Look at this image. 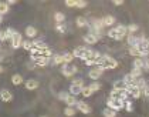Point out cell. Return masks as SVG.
I'll return each mask as SVG.
<instances>
[{
  "mask_svg": "<svg viewBox=\"0 0 149 117\" xmlns=\"http://www.w3.org/2000/svg\"><path fill=\"white\" fill-rule=\"evenodd\" d=\"M107 106H108V109H112L115 111H119V110L124 109V101L119 100L118 97H109L107 100Z\"/></svg>",
  "mask_w": 149,
  "mask_h": 117,
  "instance_id": "cell-1",
  "label": "cell"
},
{
  "mask_svg": "<svg viewBox=\"0 0 149 117\" xmlns=\"http://www.w3.org/2000/svg\"><path fill=\"white\" fill-rule=\"evenodd\" d=\"M100 67H102L104 70H107V69H115V67H118V61L115 58H112L111 56L102 54V66H100Z\"/></svg>",
  "mask_w": 149,
  "mask_h": 117,
  "instance_id": "cell-2",
  "label": "cell"
},
{
  "mask_svg": "<svg viewBox=\"0 0 149 117\" xmlns=\"http://www.w3.org/2000/svg\"><path fill=\"white\" fill-rule=\"evenodd\" d=\"M104 71H105V70H104L102 67H100V66H95V67H92V70L88 73V76H90V79H91V80H95V82H97V80H98V79L102 76Z\"/></svg>",
  "mask_w": 149,
  "mask_h": 117,
  "instance_id": "cell-3",
  "label": "cell"
},
{
  "mask_svg": "<svg viewBox=\"0 0 149 117\" xmlns=\"http://www.w3.org/2000/svg\"><path fill=\"white\" fill-rule=\"evenodd\" d=\"M0 99H1V101L9 103V101L13 100V94L10 93L7 89H1V90H0Z\"/></svg>",
  "mask_w": 149,
  "mask_h": 117,
  "instance_id": "cell-4",
  "label": "cell"
},
{
  "mask_svg": "<svg viewBox=\"0 0 149 117\" xmlns=\"http://www.w3.org/2000/svg\"><path fill=\"white\" fill-rule=\"evenodd\" d=\"M22 43H23L22 35L19 32H16V35L13 36V39H12V47L13 49H19V47H22Z\"/></svg>",
  "mask_w": 149,
  "mask_h": 117,
  "instance_id": "cell-5",
  "label": "cell"
},
{
  "mask_svg": "<svg viewBox=\"0 0 149 117\" xmlns=\"http://www.w3.org/2000/svg\"><path fill=\"white\" fill-rule=\"evenodd\" d=\"M129 54L131 56H134V57H139V58H142V57H145V56H149L146 51H142V50H139V49H136V47H131L129 49Z\"/></svg>",
  "mask_w": 149,
  "mask_h": 117,
  "instance_id": "cell-6",
  "label": "cell"
},
{
  "mask_svg": "<svg viewBox=\"0 0 149 117\" xmlns=\"http://www.w3.org/2000/svg\"><path fill=\"white\" fill-rule=\"evenodd\" d=\"M88 50H90L88 47H77V49L72 50V56H74V57H78V58H84L85 53H87Z\"/></svg>",
  "mask_w": 149,
  "mask_h": 117,
  "instance_id": "cell-7",
  "label": "cell"
},
{
  "mask_svg": "<svg viewBox=\"0 0 149 117\" xmlns=\"http://www.w3.org/2000/svg\"><path fill=\"white\" fill-rule=\"evenodd\" d=\"M115 32H116V35H118V40H122L126 35H128V29H126V26H118V27H114Z\"/></svg>",
  "mask_w": 149,
  "mask_h": 117,
  "instance_id": "cell-8",
  "label": "cell"
},
{
  "mask_svg": "<svg viewBox=\"0 0 149 117\" xmlns=\"http://www.w3.org/2000/svg\"><path fill=\"white\" fill-rule=\"evenodd\" d=\"M75 106H77V109L80 110L81 113H84V114H90L91 113V107L87 104L85 101H78Z\"/></svg>",
  "mask_w": 149,
  "mask_h": 117,
  "instance_id": "cell-9",
  "label": "cell"
},
{
  "mask_svg": "<svg viewBox=\"0 0 149 117\" xmlns=\"http://www.w3.org/2000/svg\"><path fill=\"white\" fill-rule=\"evenodd\" d=\"M136 49H139V50H142V51H146L149 54V40L148 39H139V44H138Z\"/></svg>",
  "mask_w": 149,
  "mask_h": 117,
  "instance_id": "cell-10",
  "label": "cell"
},
{
  "mask_svg": "<svg viewBox=\"0 0 149 117\" xmlns=\"http://www.w3.org/2000/svg\"><path fill=\"white\" fill-rule=\"evenodd\" d=\"M24 86H26L27 90H36L38 87V82L34 80V79H30V80H27V82L24 83Z\"/></svg>",
  "mask_w": 149,
  "mask_h": 117,
  "instance_id": "cell-11",
  "label": "cell"
},
{
  "mask_svg": "<svg viewBox=\"0 0 149 117\" xmlns=\"http://www.w3.org/2000/svg\"><path fill=\"white\" fill-rule=\"evenodd\" d=\"M61 73H63L64 77H72V76H74V73L71 70V66H70V64H64L63 69H61Z\"/></svg>",
  "mask_w": 149,
  "mask_h": 117,
  "instance_id": "cell-12",
  "label": "cell"
},
{
  "mask_svg": "<svg viewBox=\"0 0 149 117\" xmlns=\"http://www.w3.org/2000/svg\"><path fill=\"white\" fill-rule=\"evenodd\" d=\"M98 37H95V36L92 35H85L84 36V42L87 43V44H95V43H98Z\"/></svg>",
  "mask_w": 149,
  "mask_h": 117,
  "instance_id": "cell-13",
  "label": "cell"
},
{
  "mask_svg": "<svg viewBox=\"0 0 149 117\" xmlns=\"http://www.w3.org/2000/svg\"><path fill=\"white\" fill-rule=\"evenodd\" d=\"M75 23H77V26H78V27H81V29H84V27H88V26H90V23H88V20H87L85 17H82V16H80V17H77Z\"/></svg>",
  "mask_w": 149,
  "mask_h": 117,
  "instance_id": "cell-14",
  "label": "cell"
},
{
  "mask_svg": "<svg viewBox=\"0 0 149 117\" xmlns=\"http://www.w3.org/2000/svg\"><path fill=\"white\" fill-rule=\"evenodd\" d=\"M48 61H50V60H48L47 57H44V56H38L34 63L37 64V66H40V67H46L47 64H48Z\"/></svg>",
  "mask_w": 149,
  "mask_h": 117,
  "instance_id": "cell-15",
  "label": "cell"
},
{
  "mask_svg": "<svg viewBox=\"0 0 149 117\" xmlns=\"http://www.w3.org/2000/svg\"><path fill=\"white\" fill-rule=\"evenodd\" d=\"M102 20V24L104 26H112V24L115 23V17L114 16H104V19H101Z\"/></svg>",
  "mask_w": 149,
  "mask_h": 117,
  "instance_id": "cell-16",
  "label": "cell"
},
{
  "mask_svg": "<svg viewBox=\"0 0 149 117\" xmlns=\"http://www.w3.org/2000/svg\"><path fill=\"white\" fill-rule=\"evenodd\" d=\"M128 43H129L131 47H138V44H139V39L135 37L134 35H128Z\"/></svg>",
  "mask_w": 149,
  "mask_h": 117,
  "instance_id": "cell-17",
  "label": "cell"
},
{
  "mask_svg": "<svg viewBox=\"0 0 149 117\" xmlns=\"http://www.w3.org/2000/svg\"><path fill=\"white\" fill-rule=\"evenodd\" d=\"M90 27H94V29H97V30H101V29L104 27L102 20H101V19H92L91 26H90Z\"/></svg>",
  "mask_w": 149,
  "mask_h": 117,
  "instance_id": "cell-18",
  "label": "cell"
},
{
  "mask_svg": "<svg viewBox=\"0 0 149 117\" xmlns=\"http://www.w3.org/2000/svg\"><path fill=\"white\" fill-rule=\"evenodd\" d=\"M26 36L27 37H36L37 36V29L36 27H33V26H29V27H26Z\"/></svg>",
  "mask_w": 149,
  "mask_h": 117,
  "instance_id": "cell-19",
  "label": "cell"
},
{
  "mask_svg": "<svg viewBox=\"0 0 149 117\" xmlns=\"http://www.w3.org/2000/svg\"><path fill=\"white\" fill-rule=\"evenodd\" d=\"M82 89H84V87H80V86H75V84H71V87H70V93L72 94V96H77V94H81V92H82Z\"/></svg>",
  "mask_w": 149,
  "mask_h": 117,
  "instance_id": "cell-20",
  "label": "cell"
},
{
  "mask_svg": "<svg viewBox=\"0 0 149 117\" xmlns=\"http://www.w3.org/2000/svg\"><path fill=\"white\" fill-rule=\"evenodd\" d=\"M12 83L14 86H20V84H23V77L20 76V74H13L12 76Z\"/></svg>",
  "mask_w": 149,
  "mask_h": 117,
  "instance_id": "cell-21",
  "label": "cell"
},
{
  "mask_svg": "<svg viewBox=\"0 0 149 117\" xmlns=\"http://www.w3.org/2000/svg\"><path fill=\"white\" fill-rule=\"evenodd\" d=\"M134 67L142 70V69L145 67V60H142V58H139V57L135 58V60H134Z\"/></svg>",
  "mask_w": 149,
  "mask_h": 117,
  "instance_id": "cell-22",
  "label": "cell"
},
{
  "mask_svg": "<svg viewBox=\"0 0 149 117\" xmlns=\"http://www.w3.org/2000/svg\"><path fill=\"white\" fill-rule=\"evenodd\" d=\"M102 116L104 117H115L116 116V111L115 110H112V109H104L102 110Z\"/></svg>",
  "mask_w": 149,
  "mask_h": 117,
  "instance_id": "cell-23",
  "label": "cell"
},
{
  "mask_svg": "<svg viewBox=\"0 0 149 117\" xmlns=\"http://www.w3.org/2000/svg\"><path fill=\"white\" fill-rule=\"evenodd\" d=\"M65 103L68 104V107H72V106H75L77 103H78V100L75 99V96H72V94H71V96H68V97H67Z\"/></svg>",
  "mask_w": 149,
  "mask_h": 117,
  "instance_id": "cell-24",
  "label": "cell"
},
{
  "mask_svg": "<svg viewBox=\"0 0 149 117\" xmlns=\"http://www.w3.org/2000/svg\"><path fill=\"white\" fill-rule=\"evenodd\" d=\"M14 35H16V30H13L12 27H9V29L4 32V39H6V40H12Z\"/></svg>",
  "mask_w": 149,
  "mask_h": 117,
  "instance_id": "cell-25",
  "label": "cell"
},
{
  "mask_svg": "<svg viewBox=\"0 0 149 117\" xmlns=\"http://www.w3.org/2000/svg\"><path fill=\"white\" fill-rule=\"evenodd\" d=\"M129 74L132 76V79H135V80H136V79H141V76H142V70H141V69H135V67H134V69H132V71H131Z\"/></svg>",
  "mask_w": 149,
  "mask_h": 117,
  "instance_id": "cell-26",
  "label": "cell"
},
{
  "mask_svg": "<svg viewBox=\"0 0 149 117\" xmlns=\"http://www.w3.org/2000/svg\"><path fill=\"white\" fill-rule=\"evenodd\" d=\"M54 19H56V22H57V24H60V23H63V22L65 20V16H64V13L57 12L56 14H54Z\"/></svg>",
  "mask_w": 149,
  "mask_h": 117,
  "instance_id": "cell-27",
  "label": "cell"
},
{
  "mask_svg": "<svg viewBox=\"0 0 149 117\" xmlns=\"http://www.w3.org/2000/svg\"><path fill=\"white\" fill-rule=\"evenodd\" d=\"M7 12H9V6H7V3H6V1H0V14L3 16V14H6Z\"/></svg>",
  "mask_w": 149,
  "mask_h": 117,
  "instance_id": "cell-28",
  "label": "cell"
},
{
  "mask_svg": "<svg viewBox=\"0 0 149 117\" xmlns=\"http://www.w3.org/2000/svg\"><path fill=\"white\" fill-rule=\"evenodd\" d=\"M56 30H57L58 33H63V35H64V33H67V30H68V29H67V24L60 23V24H57V27H56Z\"/></svg>",
  "mask_w": 149,
  "mask_h": 117,
  "instance_id": "cell-29",
  "label": "cell"
},
{
  "mask_svg": "<svg viewBox=\"0 0 149 117\" xmlns=\"http://www.w3.org/2000/svg\"><path fill=\"white\" fill-rule=\"evenodd\" d=\"M53 63H54V64H64V57H63V54H56L54 58H53Z\"/></svg>",
  "mask_w": 149,
  "mask_h": 117,
  "instance_id": "cell-30",
  "label": "cell"
},
{
  "mask_svg": "<svg viewBox=\"0 0 149 117\" xmlns=\"http://www.w3.org/2000/svg\"><path fill=\"white\" fill-rule=\"evenodd\" d=\"M92 93H94V92L90 89V86H88V87H85V86H84V89H82V92H81V94H82L84 97H91Z\"/></svg>",
  "mask_w": 149,
  "mask_h": 117,
  "instance_id": "cell-31",
  "label": "cell"
},
{
  "mask_svg": "<svg viewBox=\"0 0 149 117\" xmlns=\"http://www.w3.org/2000/svg\"><path fill=\"white\" fill-rule=\"evenodd\" d=\"M63 57H64V64H70V61H72L74 56H72V53H64Z\"/></svg>",
  "mask_w": 149,
  "mask_h": 117,
  "instance_id": "cell-32",
  "label": "cell"
},
{
  "mask_svg": "<svg viewBox=\"0 0 149 117\" xmlns=\"http://www.w3.org/2000/svg\"><path fill=\"white\" fill-rule=\"evenodd\" d=\"M64 114H65L67 117H72L74 114H75V109H74V107H65Z\"/></svg>",
  "mask_w": 149,
  "mask_h": 117,
  "instance_id": "cell-33",
  "label": "cell"
},
{
  "mask_svg": "<svg viewBox=\"0 0 149 117\" xmlns=\"http://www.w3.org/2000/svg\"><path fill=\"white\" fill-rule=\"evenodd\" d=\"M87 1L85 0H75V7H78V9H85L87 7Z\"/></svg>",
  "mask_w": 149,
  "mask_h": 117,
  "instance_id": "cell-34",
  "label": "cell"
},
{
  "mask_svg": "<svg viewBox=\"0 0 149 117\" xmlns=\"http://www.w3.org/2000/svg\"><path fill=\"white\" fill-rule=\"evenodd\" d=\"M90 89H91L92 92H98V90H101V83L100 82H92V84L90 86Z\"/></svg>",
  "mask_w": 149,
  "mask_h": 117,
  "instance_id": "cell-35",
  "label": "cell"
},
{
  "mask_svg": "<svg viewBox=\"0 0 149 117\" xmlns=\"http://www.w3.org/2000/svg\"><path fill=\"white\" fill-rule=\"evenodd\" d=\"M68 96H70L68 92H60V93H58V100H61V101H65Z\"/></svg>",
  "mask_w": 149,
  "mask_h": 117,
  "instance_id": "cell-36",
  "label": "cell"
},
{
  "mask_svg": "<svg viewBox=\"0 0 149 117\" xmlns=\"http://www.w3.org/2000/svg\"><path fill=\"white\" fill-rule=\"evenodd\" d=\"M126 29H128V33L132 35V33L138 32V24H129V26H126Z\"/></svg>",
  "mask_w": 149,
  "mask_h": 117,
  "instance_id": "cell-37",
  "label": "cell"
},
{
  "mask_svg": "<svg viewBox=\"0 0 149 117\" xmlns=\"http://www.w3.org/2000/svg\"><path fill=\"white\" fill-rule=\"evenodd\" d=\"M124 109H126V111H134V106H132V103L129 101V100H126V101H124Z\"/></svg>",
  "mask_w": 149,
  "mask_h": 117,
  "instance_id": "cell-38",
  "label": "cell"
},
{
  "mask_svg": "<svg viewBox=\"0 0 149 117\" xmlns=\"http://www.w3.org/2000/svg\"><path fill=\"white\" fill-rule=\"evenodd\" d=\"M22 47H23L24 50H31V47H33V44H31V42H27V40H24L23 43H22Z\"/></svg>",
  "mask_w": 149,
  "mask_h": 117,
  "instance_id": "cell-39",
  "label": "cell"
},
{
  "mask_svg": "<svg viewBox=\"0 0 149 117\" xmlns=\"http://www.w3.org/2000/svg\"><path fill=\"white\" fill-rule=\"evenodd\" d=\"M72 84H75V86H80V87H84V80L78 77V79H74L72 80Z\"/></svg>",
  "mask_w": 149,
  "mask_h": 117,
  "instance_id": "cell-40",
  "label": "cell"
},
{
  "mask_svg": "<svg viewBox=\"0 0 149 117\" xmlns=\"http://www.w3.org/2000/svg\"><path fill=\"white\" fill-rule=\"evenodd\" d=\"M67 7H75V0H65Z\"/></svg>",
  "mask_w": 149,
  "mask_h": 117,
  "instance_id": "cell-41",
  "label": "cell"
},
{
  "mask_svg": "<svg viewBox=\"0 0 149 117\" xmlns=\"http://www.w3.org/2000/svg\"><path fill=\"white\" fill-rule=\"evenodd\" d=\"M142 92H143V94H145L146 97H149V86H146V87H145V89H143Z\"/></svg>",
  "mask_w": 149,
  "mask_h": 117,
  "instance_id": "cell-42",
  "label": "cell"
},
{
  "mask_svg": "<svg viewBox=\"0 0 149 117\" xmlns=\"http://www.w3.org/2000/svg\"><path fill=\"white\" fill-rule=\"evenodd\" d=\"M114 4L115 6H122L124 1H122V0H114Z\"/></svg>",
  "mask_w": 149,
  "mask_h": 117,
  "instance_id": "cell-43",
  "label": "cell"
},
{
  "mask_svg": "<svg viewBox=\"0 0 149 117\" xmlns=\"http://www.w3.org/2000/svg\"><path fill=\"white\" fill-rule=\"evenodd\" d=\"M4 32H0V42H4Z\"/></svg>",
  "mask_w": 149,
  "mask_h": 117,
  "instance_id": "cell-44",
  "label": "cell"
},
{
  "mask_svg": "<svg viewBox=\"0 0 149 117\" xmlns=\"http://www.w3.org/2000/svg\"><path fill=\"white\" fill-rule=\"evenodd\" d=\"M7 3V6H10V4H16V0H9V1H6Z\"/></svg>",
  "mask_w": 149,
  "mask_h": 117,
  "instance_id": "cell-45",
  "label": "cell"
},
{
  "mask_svg": "<svg viewBox=\"0 0 149 117\" xmlns=\"http://www.w3.org/2000/svg\"><path fill=\"white\" fill-rule=\"evenodd\" d=\"M145 67H146V69L149 70V61H145Z\"/></svg>",
  "mask_w": 149,
  "mask_h": 117,
  "instance_id": "cell-46",
  "label": "cell"
},
{
  "mask_svg": "<svg viewBox=\"0 0 149 117\" xmlns=\"http://www.w3.org/2000/svg\"><path fill=\"white\" fill-rule=\"evenodd\" d=\"M1 22H3V16L0 14V23H1Z\"/></svg>",
  "mask_w": 149,
  "mask_h": 117,
  "instance_id": "cell-47",
  "label": "cell"
},
{
  "mask_svg": "<svg viewBox=\"0 0 149 117\" xmlns=\"http://www.w3.org/2000/svg\"><path fill=\"white\" fill-rule=\"evenodd\" d=\"M1 73H3V67L0 66V74H1Z\"/></svg>",
  "mask_w": 149,
  "mask_h": 117,
  "instance_id": "cell-48",
  "label": "cell"
},
{
  "mask_svg": "<svg viewBox=\"0 0 149 117\" xmlns=\"http://www.w3.org/2000/svg\"><path fill=\"white\" fill-rule=\"evenodd\" d=\"M41 117H46V116H41Z\"/></svg>",
  "mask_w": 149,
  "mask_h": 117,
  "instance_id": "cell-49",
  "label": "cell"
}]
</instances>
